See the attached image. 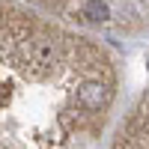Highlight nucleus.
<instances>
[{
    "label": "nucleus",
    "mask_w": 149,
    "mask_h": 149,
    "mask_svg": "<svg viewBox=\"0 0 149 149\" xmlns=\"http://www.w3.org/2000/svg\"><path fill=\"white\" fill-rule=\"evenodd\" d=\"M119 95V57L98 36L0 0V149H98Z\"/></svg>",
    "instance_id": "obj_1"
},
{
    "label": "nucleus",
    "mask_w": 149,
    "mask_h": 149,
    "mask_svg": "<svg viewBox=\"0 0 149 149\" xmlns=\"http://www.w3.org/2000/svg\"><path fill=\"white\" fill-rule=\"evenodd\" d=\"M93 36H146L149 0H24Z\"/></svg>",
    "instance_id": "obj_2"
},
{
    "label": "nucleus",
    "mask_w": 149,
    "mask_h": 149,
    "mask_svg": "<svg viewBox=\"0 0 149 149\" xmlns=\"http://www.w3.org/2000/svg\"><path fill=\"white\" fill-rule=\"evenodd\" d=\"M110 149H149V90H143L122 113Z\"/></svg>",
    "instance_id": "obj_3"
}]
</instances>
